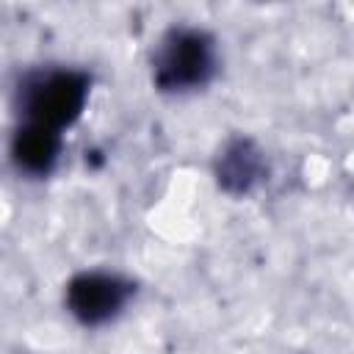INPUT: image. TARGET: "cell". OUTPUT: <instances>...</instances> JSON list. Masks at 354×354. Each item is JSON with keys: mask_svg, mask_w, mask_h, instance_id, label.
I'll list each match as a JSON object with an SVG mask.
<instances>
[{"mask_svg": "<svg viewBox=\"0 0 354 354\" xmlns=\"http://www.w3.org/2000/svg\"><path fill=\"white\" fill-rule=\"evenodd\" d=\"M91 77L75 66H39L22 75L17 86L19 122H33L64 133L88 102Z\"/></svg>", "mask_w": 354, "mask_h": 354, "instance_id": "6da1fadb", "label": "cell"}, {"mask_svg": "<svg viewBox=\"0 0 354 354\" xmlns=\"http://www.w3.org/2000/svg\"><path fill=\"white\" fill-rule=\"evenodd\" d=\"M216 183L230 196H246L252 194L268 174L266 152L246 136L230 138L218 155H216Z\"/></svg>", "mask_w": 354, "mask_h": 354, "instance_id": "277c9868", "label": "cell"}, {"mask_svg": "<svg viewBox=\"0 0 354 354\" xmlns=\"http://www.w3.org/2000/svg\"><path fill=\"white\" fill-rule=\"evenodd\" d=\"M218 72V44L196 25H171L152 50V83L163 94L205 88Z\"/></svg>", "mask_w": 354, "mask_h": 354, "instance_id": "7a4b0ae2", "label": "cell"}, {"mask_svg": "<svg viewBox=\"0 0 354 354\" xmlns=\"http://www.w3.org/2000/svg\"><path fill=\"white\" fill-rule=\"evenodd\" d=\"M136 293V285L116 271H77L64 288V304L69 315L83 326H105L124 313Z\"/></svg>", "mask_w": 354, "mask_h": 354, "instance_id": "3957f363", "label": "cell"}, {"mask_svg": "<svg viewBox=\"0 0 354 354\" xmlns=\"http://www.w3.org/2000/svg\"><path fill=\"white\" fill-rule=\"evenodd\" d=\"M11 163L19 174L25 177H50L61 160L64 152V136L58 130L33 124V122H19L17 130L11 133Z\"/></svg>", "mask_w": 354, "mask_h": 354, "instance_id": "5b68a950", "label": "cell"}]
</instances>
